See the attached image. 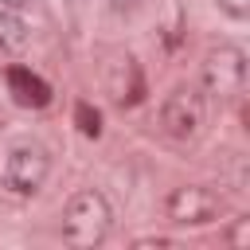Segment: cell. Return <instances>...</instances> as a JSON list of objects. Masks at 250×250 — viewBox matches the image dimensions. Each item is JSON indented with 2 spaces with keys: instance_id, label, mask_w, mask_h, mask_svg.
Returning <instances> with one entry per match:
<instances>
[{
  "instance_id": "obj_14",
  "label": "cell",
  "mask_w": 250,
  "mask_h": 250,
  "mask_svg": "<svg viewBox=\"0 0 250 250\" xmlns=\"http://www.w3.org/2000/svg\"><path fill=\"white\" fill-rule=\"evenodd\" d=\"M66 4H82V0H66Z\"/></svg>"
},
{
  "instance_id": "obj_5",
  "label": "cell",
  "mask_w": 250,
  "mask_h": 250,
  "mask_svg": "<svg viewBox=\"0 0 250 250\" xmlns=\"http://www.w3.org/2000/svg\"><path fill=\"white\" fill-rule=\"evenodd\" d=\"M203 125H207V105H203L199 90H172L164 98V105H160V129H164V137L188 145V141L203 137Z\"/></svg>"
},
{
  "instance_id": "obj_6",
  "label": "cell",
  "mask_w": 250,
  "mask_h": 250,
  "mask_svg": "<svg viewBox=\"0 0 250 250\" xmlns=\"http://www.w3.org/2000/svg\"><path fill=\"white\" fill-rule=\"evenodd\" d=\"M219 211H223V195L211 191V188H203V184L176 188L168 195V203H164V215L176 227H207V223L219 219Z\"/></svg>"
},
{
  "instance_id": "obj_10",
  "label": "cell",
  "mask_w": 250,
  "mask_h": 250,
  "mask_svg": "<svg viewBox=\"0 0 250 250\" xmlns=\"http://www.w3.org/2000/svg\"><path fill=\"white\" fill-rule=\"evenodd\" d=\"M215 4H219L230 20H246V16H250V0H215Z\"/></svg>"
},
{
  "instance_id": "obj_12",
  "label": "cell",
  "mask_w": 250,
  "mask_h": 250,
  "mask_svg": "<svg viewBox=\"0 0 250 250\" xmlns=\"http://www.w3.org/2000/svg\"><path fill=\"white\" fill-rule=\"evenodd\" d=\"M137 4H141V0H113V8H117V12H133Z\"/></svg>"
},
{
  "instance_id": "obj_1",
  "label": "cell",
  "mask_w": 250,
  "mask_h": 250,
  "mask_svg": "<svg viewBox=\"0 0 250 250\" xmlns=\"http://www.w3.org/2000/svg\"><path fill=\"white\" fill-rule=\"evenodd\" d=\"M113 227V211H109V199L94 188H82L66 199L62 207V238L70 246H98L105 242Z\"/></svg>"
},
{
  "instance_id": "obj_7",
  "label": "cell",
  "mask_w": 250,
  "mask_h": 250,
  "mask_svg": "<svg viewBox=\"0 0 250 250\" xmlns=\"http://www.w3.org/2000/svg\"><path fill=\"white\" fill-rule=\"evenodd\" d=\"M8 94H12L20 105H27V109H43V105L51 102V86H47L35 70H27V66H12V70H8Z\"/></svg>"
},
{
  "instance_id": "obj_8",
  "label": "cell",
  "mask_w": 250,
  "mask_h": 250,
  "mask_svg": "<svg viewBox=\"0 0 250 250\" xmlns=\"http://www.w3.org/2000/svg\"><path fill=\"white\" fill-rule=\"evenodd\" d=\"M27 43H31V27L23 23V16L16 8L0 4V51L4 55H23Z\"/></svg>"
},
{
  "instance_id": "obj_4",
  "label": "cell",
  "mask_w": 250,
  "mask_h": 250,
  "mask_svg": "<svg viewBox=\"0 0 250 250\" xmlns=\"http://www.w3.org/2000/svg\"><path fill=\"white\" fill-rule=\"evenodd\" d=\"M47 172H51V152L35 141H20L4 156V188L12 195H35L47 184Z\"/></svg>"
},
{
  "instance_id": "obj_11",
  "label": "cell",
  "mask_w": 250,
  "mask_h": 250,
  "mask_svg": "<svg viewBox=\"0 0 250 250\" xmlns=\"http://www.w3.org/2000/svg\"><path fill=\"white\" fill-rule=\"evenodd\" d=\"M230 242H234V246H246V242H250V219H238V227L230 230Z\"/></svg>"
},
{
  "instance_id": "obj_13",
  "label": "cell",
  "mask_w": 250,
  "mask_h": 250,
  "mask_svg": "<svg viewBox=\"0 0 250 250\" xmlns=\"http://www.w3.org/2000/svg\"><path fill=\"white\" fill-rule=\"evenodd\" d=\"M0 4H4V8H16V12H20V8H27L31 0H0Z\"/></svg>"
},
{
  "instance_id": "obj_3",
  "label": "cell",
  "mask_w": 250,
  "mask_h": 250,
  "mask_svg": "<svg viewBox=\"0 0 250 250\" xmlns=\"http://www.w3.org/2000/svg\"><path fill=\"white\" fill-rule=\"evenodd\" d=\"M98 74H102V90L109 94L113 105H137L145 98V74H141V62L133 51L125 47H109L102 51V62H98Z\"/></svg>"
},
{
  "instance_id": "obj_2",
  "label": "cell",
  "mask_w": 250,
  "mask_h": 250,
  "mask_svg": "<svg viewBox=\"0 0 250 250\" xmlns=\"http://www.w3.org/2000/svg\"><path fill=\"white\" fill-rule=\"evenodd\" d=\"M242 82H246V55L230 43H219L203 55V90L211 102L227 105L242 94Z\"/></svg>"
},
{
  "instance_id": "obj_9",
  "label": "cell",
  "mask_w": 250,
  "mask_h": 250,
  "mask_svg": "<svg viewBox=\"0 0 250 250\" xmlns=\"http://www.w3.org/2000/svg\"><path fill=\"white\" fill-rule=\"evenodd\" d=\"M74 125H78L86 137H98V133H102V113H98L90 102H78V105H74Z\"/></svg>"
}]
</instances>
